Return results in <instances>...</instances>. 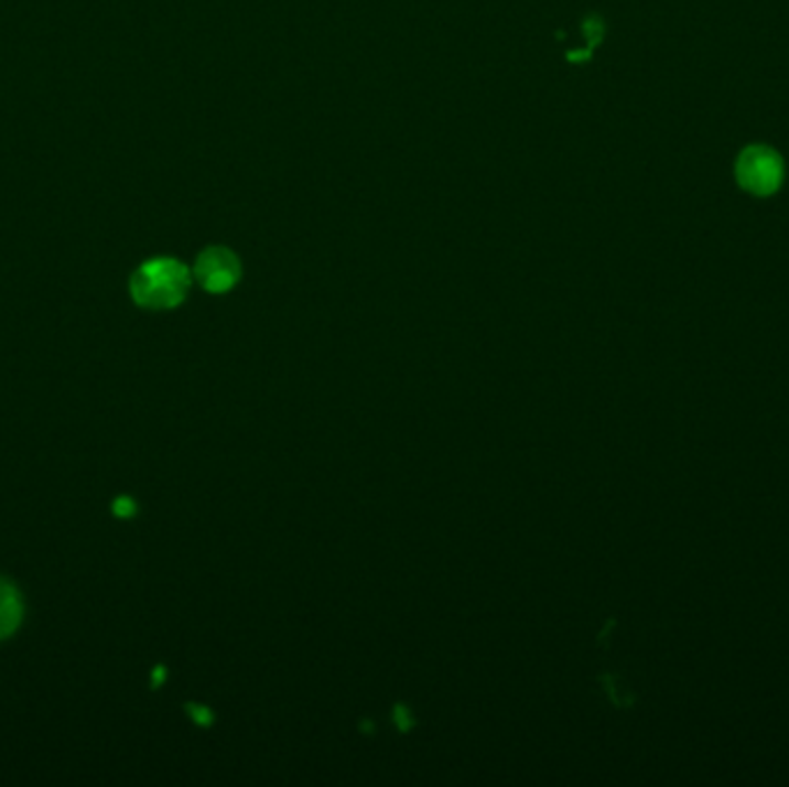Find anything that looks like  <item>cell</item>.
I'll use <instances>...</instances> for the list:
<instances>
[{"instance_id":"cell-1","label":"cell","mask_w":789,"mask_h":787,"mask_svg":"<svg viewBox=\"0 0 789 787\" xmlns=\"http://www.w3.org/2000/svg\"><path fill=\"white\" fill-rule=\"evenodd\" d=\"M192 273L179 259L158 257L141 263L130 280V293L145 310H171L185 301Z\"/></svg>"},{"instance_id":"cell-2","label":"cell","mask_w":789,"mask_h":787,"mask_svg":"<svg viewBox=\"0 0 789 787\" xmlns=\"http://www.w3.org/2000/svg\"><path fill=\"white\" fill-rule=\"evenodd\" d=\"M785 176L782 158L767 145H750L736 160V181L755 196L774 194Z\"/></svg>"},{"instance_id":"cell-3","label":"cell","mask_w":789,"mask_h":787,"mask_svg":"<svg viewBox=\"0 0 789 787\" xmlns=\"http://www.w3.org/2000/svg\"><path fill=\"white\" fill-rule=\"evenodd\" d=\"M194 278L210 293H225L240 280V261L227 248H208L194 263Z\"/></svg>"},{"instance_id":"cell-4","label":"cell","mask_w":789,"mask_h":787,"mask_svg":"<svg viewBox=\"0 0 789 787\" xmlns=\"http://www.w3.org/2000/svg\"><path fill=\"white\" fill-rule=\"evenodd\" d=\"M23 619V599L19 594V589L6 580L0 578V639L10 637L19 624Z\"/></svg>"},{"instance_id":"cell-5","label":"cell","mask_w":789,"mask_h":787,"mask_svg":"<svg viewBox=\"0 0 789 787\" xmlns=\"http://www.w3.org/2000/svg\"><path fill=\"white\" fill-rule=\"evenodd\" d=\"M114 508H116L118 515H132V508H134V506H132L130 499H120Z\"/></svg>"}]
</instances>
